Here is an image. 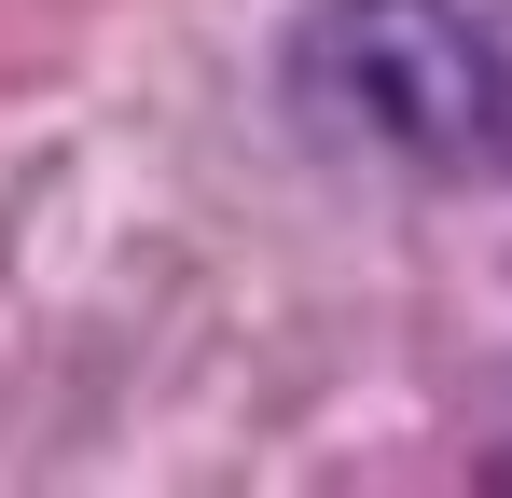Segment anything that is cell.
Returning a JSON list of instances; mask_svg holds the SVG:
<instances>
[{
	"mask_svg": "<svg viewBox=\"0 0 512 498\" xmlns=\"http://www.w3.org/2000/svg\"><path fill=\"white\" fill-rule=\"evenodd\" d=\"M319 97L416 166L512 153V42L457 0H333L319 14Z\"/></svg>",
	"mask_w": 512,
	"mask_h": 498,
	"instance_id": "1",
	"label": "cell"
}]
</instances>
